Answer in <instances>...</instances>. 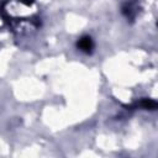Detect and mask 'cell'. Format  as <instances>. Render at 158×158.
<instances>
[{
	"label": "cell",
	"instance_id": "6da1fadb",
	"mask_svg": "<svg viewBox=\"0 0 158 158\" xmlns=\"http://www.w3.org/2000/svg\"><path fill=\"white\" fill-rule=\"evenodd\" d=\"M93 41H91V38L90 37H83V38H80L79 40V42H78V47L81 49V51H84V52H86V53H89L91 49H93Z\"/></svg>",
	"mask_w": 158,
	"mask_h": 158
},
{
	"label": "cell",
	"instance_id": "7a4b0ae2",
	"mask_svg": "<svg viewBox=\"0 0 158 158\" xmlns=\"http://www.w3.org/2000/svg\"><path fill=\"white\" fill-rule=\"evenodd\" d=\"M123 11L127 16L130 17H133L135 14H136V10H135V4H127L125 7H123Z\"/></svg>",
	"mask_w": 158,
	"mask_h": 158
},
{
	"label": "cell",
	"instance_id": "3957f363",
	"mask_svg": "<svg viewBox=\"0 0 158 158\" xmlns=\"http://www.w3.org/2000/svg\"><path fill=\"white\" fill-rule=\"evenodd\" d=\"M141 106H142L143 109L153 110V109L157 107V104H156V101H153V100H144V101L141 102Z\"/></svg>",
	"mask_w": 158,
	"mask_h": 158
}]
</instances>
